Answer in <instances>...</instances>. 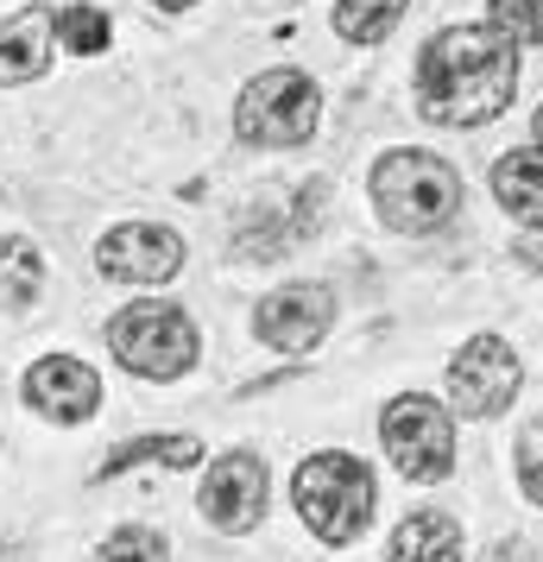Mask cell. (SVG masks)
<instances>
[{"instance_id":"cell-1","label":"cell","mask_w":543,"mask_h":562,"mask_svg":"<svg viewBox=\"0 0 543 562\" xmlns=\"http://www.w3.org/2000/svg\"><path fill=\"white\" fill-rule=\"evenodd\" d=\"M518 89V52L499 26H449L417 57V108L437 127H487Z\"/></svg>"},{"instance_id":"cell-2","label":"cell","mask_w":543,"mask_h":562,"mask_svg":"<svg viewBox=\"0 0 543 562\" xmlns=\"http://www.w3.org/2000/svg\"><path fill=\"white\" fill-rule=\"evenodd\" d=\"M373 203L386 215V228L398 234H430L442 222H455V209H462V171L437 153H386L373 165Z\"/></svg>"},{"instance_id":"cell-3","label":"cell","mask_w":543,"mask_h":562,"mask_svg":"<svg viewBox=\"0 0 543 562\" xmlns=\"http://www.w3.org/2000/svg\"><path fill=\"white\" fill-rule=\"evenodd\" d=\"M291 499L323 543H354L373 525V474H366V461L341 456V449L304 461L291 474Z\"/></svg>"},{"instance_id":"cell-4","label":"cell","mask_w":543,"mask_h":562,"mask_svg":"<svg viewBox=\"0 0 543 562\" xmlns=\"http://www.w3.org/2000/svg\"><path fill=\"white\" fill-rule=\"evenodd\" d=\"M108 348L114 360L139 373V380H178L196 367L203 341H196V323L183 316L178 304H133L108 323Z\"/></svg>"},{"instance_id":"cell-5","label":"cell","mask_w":543,"mask_h":562,"mask_svg":"<svg viewBox=\"0 0 543 562\" xmlns=\"http://www.w3.org/2000/svg\"><path fill=\"white\" fill-rule=\"evenodd\" d=\"M380 436H386V456L398 461L405 481L437 486L455 474V417L437 398H423V392L392 398L386 417H380Z\"/></svg>"},{"instance_id":"cell-6","label":"cell","mask_w":543,"mask_h":562,"mask_svg":"<svg viewBox=\"0 0 543 562\" xmlns=\"http://www.w3.org/2000/svg\"><path fill=\"white\" fill-rule=\"evenodd\" d=\"M234 133L247 146H304L316 133V82L304 70H265L240 89Z\"/></svg>"},{"instance_id":"cell-7","label":"cell","mask_w":543,"mask_h":562,"mask_svg":"<svg viewBox=\"0 0 543 562\" xmlns=\"http://www.w3.org/2000/svg\"><path fill=\"white\" fill-rule=\"evenodd\" d=\"M518 380H524V367H518L512 341H499V335H474L449 360V398L462 417H499L518 398Z\"/></svg>"},{"instance_id":"cell-8","label":"cell","mask_w":543,"mask_h":562,"mask_svg":"<svg viewBox=\"0 0 543 562\" xmlns=\"http://www.w3.org/2000/svg\"><path fill=\"white\" fill-rule=\"evenodd\" d=\"M203 518L215 525V531H228V537H247L265 518V461L259 456H222L215 468L203 474Z\"/></svg>"},{"instance_id":"cell-9","label":"cell","mask_w":543,"mask_h":562,"mask_svg":"<svg viewBox=\"0 0 543 562\" xmlns=\"http://www.w3.org/2000/svg\"><path fill=\"white\" fill-rule=\"evenodd\" d=\"M329 323H336V297H329L323 284H285V291H272L253 316L259 341L279 348V355H310L316 341L329 335Z\"/></svg>"},{"instance_id":"cell-10","label":"cell","mask_w":543,"mask_h":562,"mask_svg":"<svg viewBox=\"0 0 543 562\" xmlns=\"http://www.w3.org/2000/svg\"><path fill=\"white\" fill-rule=\"evenodd\" d=\"M102 272L121 284H165L178 279L183 266V240L171 228H158V222H127V228H114L102 240Z\"/></svg>"},{"instance_id":"cell-11","label":"cell","mask_w":543,"mask_h":562,"mask_svg":"<svg viewBox=\"0 0 543 562\" xmlns=\"http://www.w3.org/2000/svg\"><path fill=\"white\" fill-rule=\"evenodd\" d=\"M26 405L38 417H57V424H89L95 405H102V380L77 355H45L26 373Z\"/></svg>"},{"instance_id":"cell-12","label":"cell","mask_w":543,"mask_h":562,"mask_svg":"<svg viewBox=\"0 0 543 562\" xmlns=\"http://www.w3.org/2000/svg\"><path fill=\"white\" fill-rule=\"evenodd\" d=\"M57 52V13L52 7H26L20 20L0 26V82H32L52 70Z\"/></svg>"},{"instance_id":"cell-13","label":"cell","mask_w":543,"mask_h":562,"mask_svg":"<svg viewBox=\"0 0 543 562\" xmlns=\"http://www.w3.org/2000/svg\"><path fill=\"white\" fill-rule=\"evenodd\" d=\"M386 562H462V525L449 512H411L392 531V557Z\"/></svg>"},{"instance_id":"cell-14","label":"cell","mask_w":543,"mask_h":562,"mask_svg":"<svg viewBox=\"0 0 543 562\" xmlns=\"http://www.w3.org/2000/svg\"><path fill=\"white\" fill-rule=\"evenodd\" d=\"M493 196L506 203L512 222L543 228V153H506L493 165Z\"/></svg>"},{"instance_id":"cell-15","label":"cell","mask_w":543,"mask_h":562,"mask_svg":"<svg viewBox=\"0 0 543 562\" xmlns=\"http://www.w3.org/2000/svg\"><path fill=\"white\" fill-rule=\"evenodd\" d=\"M139 461H165V468H196V461H203V442H196V436H139V442H127V449H114V456L102 461V481L127 474V468H139Z\"/></svg>"},{"instance_id":"cell-16","label":"cell","mask_w":543,"mask_h":562,"mask_svg":"<svg viewBox=\"0 0 543 562\" xmlns=\"http://www.w3.org/2000/svg\"><path fill=\"white\" fill-rule=\"evenodd\" d=\"M45 284V259L32 240H0V310H26Z\"/></svg>"},{"instance_id":"cell-17","label":"cell","mask_w":543,"mask_h":562,"mask_svg":"<svg viewBox=\"0 0 543 562\" xmlns=\"http://www.w3.org/2000/svg\"><path fill=\"white\" fill-rule=\"evenodd\" d=\"M411 0H336V32L348 45H380L398 20H405Z\"/></svg>"},{"instance_id":"cell-18","label":"cell","mask_w":543,"mask_h":562,"mask_svg":"<svg viewBox=\"0 0 543 562\" xmlns=\"http://www.w3.org/2000/svg\"><path fill=\"white\" fill-rule=\"evenodd\" d=\"M57 38L82 57L108 52V13H95V7H64V13H57Z\"/></svg>"},{"instance_id":"cell-19","label":"cell","mask_w":543,"mask_h":562,"mask_svg":"<svg viewBox=\"0 0 543 562\" xmlns=\"http://www.w3.org/2000/svg\"><path fill=\"white\" fill-rule=\"evenodd\" d=\"M95 562H171V550H165V537H158V531H146V525H127V531L108 537Z\"/></svg>"},{"instance_id":"cell-20","label":"cell","mask_w":543,"mask_h":562,"mask_svg":"<svg viewBox=\"0 0 543 562\" xmlns=\"http://www.w3.org/2000/svg\"><path fill=\"white\" fill-rule=\"evenodd\" d=\"M493 26L506 38H524V45H543V0H493Z\"/></svg>"},{"instance_id":"cell-21","label":"cell","mask_w":543,"mask_h":562,"mask_svg":"<svg viewBox=\"0 0 543 562\" xmlns=\"http://www.w3.org/2000/svg\"><path fill=\"white\" fill-rule=\"evenodd\" d=\"M518 486L531 506H543V430H524V442H518Z\"/></svg>"},{"instance_id":"cell-22","label":"cell","mask_w":543,"mask_h":562,"mask_svg":"<svg viewBox=\"0 0 543 562\" xmlns=\"http://www.w3.org/2000/svg\"><path fill=\"white\" fill-rule=\"evenodd\" d=\"M152 7H165V13H183V7H196V0H152Z\"/></svg>"},{"instance_id":"cell-23","label":"cell","mask_w":543,"mask_h":562,"mask_svg":"<svg viewBox=\"0 0 543 562\" xmlns=\"http://www.w3.org/2000/svg\"><path fill=\"white\" fill-rule=\"evenodd\" d=\"M531 127H538V139H543V108H538V121H531Z\"/></svg>"}]
</instances>
